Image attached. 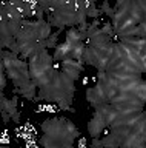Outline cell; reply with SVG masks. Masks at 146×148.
<instances>
[{"instance_id":"6da1fadb","label":"cell","mask_w":146,"mask_h":148,"mask_svg":"<svg viewBox=\"0 0 146 148\" xmlns=\"http://www.w3.org/2000/svg\"><path fill=\"white\" fill-rule=\"evenodd\" d=\"M62 65V73L68 76L71 80H79L80 79V73L83 71V63L77 62V60H72V59H66V60H62L60 62Z\"/></svg>"},{"instance_id":"7a4b0ae2","label":"cell","mask_w":146,"mask_h":148,"mask_svg":"<svg viewBox=\"0 0 146 148\" xmlns=\"http://www.w3.org/2000/svg\"><path fill=\"white\" fill-rule=\"evenodd\" d=\"M105 128H106V123H105L103 117L97 113V111H94L92 119H91L89 123H88V131H89V134H91L92 137H98V136H102V133H103Z\"/></svg>"},{"instance_id":"3957f363","label":"cell","mask_w":146,"mask_h":148,"mask_svg":"<svg viewBox=\"0 0 146 148\" xmlns=\"http://www.w3.org/2000/svg\"><path fill=\"white\" fill-rule=\"evenodd\" d=\"M72 51H74V43H69V42H63V43L57 45L56 46V53L52 56V60H66V59H71L72 56Z\"/></svg>"},{"instance_id":"277c9868","label":"cell","mask_w":146,"mask_h":148,"mask_svg":"<svg viewBox=\"0 0 146 148\" xmlns=\"http://www.w3.org/2000/svg\"><path fill=\"white\" fill-rule=\"evenodd\" d=\"M103 148H118V139L114 133H109L108 136H105L103 139H100Z\"/></svg>"},{"instance_id":"5b68a950","label":"cell","mask_w":146,"mask_h":148,"mask_svg":"<svg viewBox=\"0 0 146 148\" xmlns=\"http://www.w3.org/2000/svg\"><path fill=\"white\" fill-rule=\"evenodd\" d=\"M60 29H58L57 32H54V34H51L48 37L46 40H45V48L46 49H52V48H56L57 46V39H58V34H60Z\"/></svg>"},{"instance_id":"8992f818","label":"cell","mask_w":146,"mask_h":148,"mask_svg":"<svg viewBox=\"0 0 146 148\" xmlns=\"http://www.w3.org/2000/svg\"><path fill=\"white\" fill-rule=\"evenodd\" d=\"M100 9H102V12H105L106 16H109L111 18L114 17V14H115V11H114V8L109 6V3L106 2V0H105V2L102 3V6H100Z\"/></svg>"},{"instance_id":"52a82bcc","label":"cell","mask_w":146,"mask_h":148,"mask_svg":"<svg viewBox=\"0 0 146 148\" xmlns=\"http://www.w3.org/2000/svg\"><path fill=\"white\" fill-rule=\"evenodd\" d=\"M91 148H103L102 142H100L98 137H92V142H91Z\"/></svg>"},{"instance_id":"ba28073f","label":"cell","mask_w":146,"mask_h":148,"mask_svg":"<svg viewBox=\"0 0 146 148\" xmlns=\"http://www.w3.org/2000/svg\"><path fill=\"white\" fill-rule=\"evenodd\" d=\"M0 116H2V119H3V122H5V123H8V122H10V114H8L6 113V111H0Z\"/></svg>"},{"instance_id":"9c48e42d","label":"cell","mask_w":146,"mask_h":148,"mask_svg":"<svg viewBox=\"0 0 146 148\" xmlns=\"http://www.w3.org/2000/svg\"><path fill=\"white\" fill-rule=\"evenodd\" d=\"M11 119H12V122L19 123V120H20V111H17V113H16L14 116H11Z\"/></svg>"},{"instance_id":"30bf717a","label":"cell","mask_w":146,"mask_h":148,"mask_svg":"<svg viewBox=\"0 0 146 148\" xmlns=\"http://www.w3.org/2000/svg\"><path fill=\"white\" fill-rule=\"evenodd\" d=\"M0 148H5V147H0Z\"/></svg>"}]
</instances>
